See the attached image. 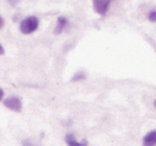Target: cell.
Returning a JSON list of instances; mask_svg holds the SVG:
<instances>
[{"instance_id":"6da1fadb","label":"cell","mask_w":156,"mask_h":146,"mask_svg":"<svg viewBox=\"0 0 156 146\" xmlns=\"http://www.w3.org/2000/svg\"><path fill=\"white\" fill-rule=\"evenodd\" d=\"M39 27V19L35 16H28L22 20L20 25V29L24 34H31Z\"/></svg>"},{"instance_id":"7a4b0ae2","label":"cell","mask_w":156,"mask_h":146,"mask_svg":"<svg viewBox=\"0 0 156 146\" xmlns=\"http://www.w3.org/2000/svg\"><path fill=\"white\" fill-rule=\"evenodd\" d=\"M3 106L14 112H20L23 108L22 100H20L18 97H15V96H11V97H9V98L5 99V100H3Z\"/></svg>"},{"instance_id":"3957f363","label":"cell","mask_w":156,"mask_h":146,"mask_svg":"<svg viewBox=\"0 0 156 146\" xmlns=\"http://www.w3.org/2000/svg\"><path fill=\"white\" fill-rule=\"evenodd\" d=\"M110 5L109 0H94L93 1V9L100 15H105L107 13Z\"/></svg>"},{"instance_id":"277c9868","label":"cell","mask_w":156,"mask_h":146,"mask_svg":"<svg viewBox=\"0 0 156 146\" xmlns=\"http://www.w3.org/2000/svg\"><path fill=\"white\" fill-rule=\"evenodd\" d=\"M65 142L69 146H87L88 145V141L87 140H83V142H78L76 140L75 135L72 134V133H67L65 135Z\"/></svg>"},{"instance_id":"5b68a950","label":"cell","mask_w":156,"mask_h":146,"mask_svg":"<svg viewBox=\"0 0 156 146\" xmlns=\"http://www.w3.org/2000/svg\"><path fill=\"white\" fill-rule=\"evenodd\" d=\"M143 146H156V130L150 131L144 135L142 141Z\"/></svg>"},{"instance_id":"8992f818","label":"cell","mask_w":156,"mask_h":146,"mask_svg":"<svg viewBox=\"0 0 156 146\" xmlns=\"http://www.w3.org/2000/svg\"><path fill=\"white\" fill-rule=\"evenodd\" d=\"M66 24H67V19H66V18H65L64 16H60V17L58 18V22H57L56 29H55L54 32L56 33V34H60V33L63 31V29L65 28Z\"/></svg>"},{"instance_id":"52a82bcc","label":"cell","mask_w":156,"mask_h":146,"mask_svg":"<svg viewBox=\"0 0 156 146\" xmlns=\"http://www.w3.org/2000/svg\"><path fill=\"white\" fill-rule=\"evenodd\" d=\"M86 78V75L83 73H78L72 78V81H76V80H83Z\"/></svg>"},{"instance_id":"ba28073f","label":"cell","mask_w":156,"mask_h":146,"mask_svg":"<svg viewBox=\"0 0 156 146\" xmlns=\"http://www.w3.org/2000/svg\"><path fill=\"white\" fill-rule=\"evenodd\" d=\"M147 18H149L150 22H152V23H156V11H152L151 13L149 14V16H147Z\"/></svg>"},{"instance_id":"9c48e42d","label":"cell","mask_w":156,"mask_h":146,"mask_svg":"<svg viewBox=\"0 0 156 146\" xmlns=\"http://www.w3.org/2000/svg\"><path fill=\"white\" fill-rule=\"evenodd\" d=\"M23 146H39V145H35V144H33L32 142L26 140V141L23 142Z\"/></svg>"},{"instance_id":"30bf717a","label":"cell","mask_w":156,"mask_h":146,"mask_svg":"<svg viewBox=\"0 0 156 146\" xmlns=\"http://www.w3.org/2000/svg\"><path fill=\"white\" fill-rule=\"evenodd\" d=\"M3 96H5V92H3L2 89H0V100L3 98Z\"/></svg>"},{"instance_id":"8fae6325","label":"cell","mask_w":156,"mask_h":146,"mask_svg":"<svg viewBox=\"0 0 156 146\" xmlns=\"http://www.w3.org/2000/svg\"><path fill=\"white\" fill-rule=\"evenodd\" d=\"M1 54H5V48L0 45V56H1Z\"/></svg>"},{"instance_id":"7c38bea8","label":"cell","mask_w":156,"mask_h":146,"mask_svg":"<svg viewBox=\"0 0 156 146\" xmlns=\"http://www.w3.org/2000/svg\"><path fill=\"white\" fill-rule=\"evenodd\" d=\"M154 105H155V107H156V100H155V101H154Z\"/></svg>"}]
</instances>
